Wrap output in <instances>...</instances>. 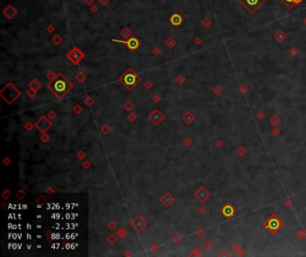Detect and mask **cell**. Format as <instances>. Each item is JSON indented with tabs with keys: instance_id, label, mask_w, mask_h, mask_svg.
Wrapping results in <instances>:
<instances>
[{
	"instance_id": "1",
	"label": "cell",
	"mask_w": 306,
	"mask_h": 257,
	"mask_svg": "<svg viewBox=\"0 0 306 257\" xmlns=\"http://www.w3.org/2000/svg\"><path fill=\"white\" fill-rule=\"evenodd\" d=\"M247 11L250 14H254L257 10L266 2V0H238Z\"/></svg>"
},
{
	"instance_id": "2",
	"label": "cell",
	"mask_w": 306,
	"mask_h": 257,
	"mask_svg": "<svg viewBox=\"0 0 306 257\" xmlns=\"http://www.w3.org/2000/svg\"><path fill=\"white\" fill-rule=\"evenodd\" d=\"M281 1L284 4L287 5L289 8H292L294 6H297L299 5L303 0H281Z\"/></svg>"
}]
</instances>
